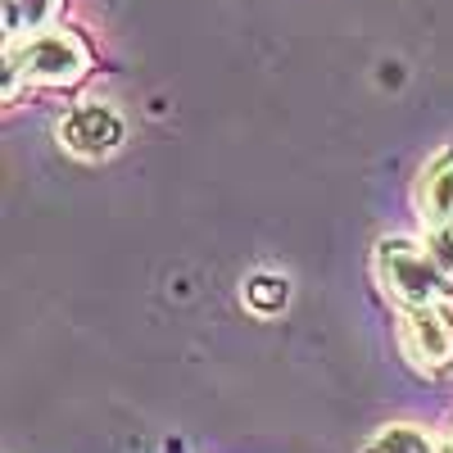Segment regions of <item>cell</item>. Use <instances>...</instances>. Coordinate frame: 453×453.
Listing matches in <instances>:
<instances>
[{
    "label": "cell",
    "instance_id": "cell-8",
    "mask_svg": "<svg viewBox=\"0 0 453 453\" xmlns=\"http://www.w3.org/2000/svg\"><path fill=\"white\" fill-rule=\"evenodd\" d=\"M363 453H435V449H431V440L418 426H386Z\"/></svg>",
    "mask_w": 453,
    "mask_h": 453
},
{
    "label": "cell",
    "instance_id": "cell-9",
    "mask_svg": "<svg viewBox=\"0 0 453 453\" xmlns=\"http://www.w3.org/2000/svg\"><path fill=\"white\" fill-rule=\"evenodd\" d=\"M422 245H426V254L440 263V273L453 281V222H444V226H431V236H426Z\"/></svg>",
    "mask_w": 453,
    "mask_h": 453
},
{
    "label": "cell",
    "instance_id": "cell-10",
    "mask_svg": "<svg viewBox=\"0 0 453 453\" xmlns=\"http://www.w3.org/2000/svg\"><path fill=\"white\" fill-rule=\"evenodd\" d=\"M435 453H453V435H449V444H444V449H435Z\"/></svg>",
    "mask_w": 453,
    "mask_h": 453
},
{
    "label": "cell",
    "instance_id": "cell-6",
    "mask_svg": "<svg viewBox=\"0 0 453 453\" xmlns=\"http://www.w3.org/2000/svg\"><path fill=\"white\" fill-rule=\"evenodd\" d=\"M59 14V0H5V32L19 42L23 32H42Z\"/></svg>",
    "mask_w": 453,
    "mask_h": 453
},
{
    "label": "cell",
    "instance_id": "cell-3",
    "mask_svg": "<svg viewBox=\"0 0 453 453\" xmlns=\"http://www.w3.org/2000/svg\"><path fill=\"white\" fill-rule=\"evenodd\" d=\"M399 340L408 363L422 376H444L453 372V318L440 304H418L403 309L399 318Z\"/></svg>",
    "mask_w": 453,
    "mask_h": 453
},
{
    "label": "cell",
    "instance_id": "cell-7",
    "mask_svg": "<svg viewBox=\"0 0 453 453\" xmlns=\"http://www.w3.org/2000/svg\"><path fill=\"white\" fill-rule=\"evenodd\" d=\"M286 299H290V281H286L281 273H254V277L245 281V304H250L254 313H263V318L281 313Z\"/></svg>",
    "mask_w": 453,
    "mask_h": 453
},
{
    "label": "cell",
    "instance_id": "cell-4",
    "mask_svg": "<svg viewBox=\"0 0 453 453\" xmlns=\"http://www.w3.org/2000/svg\"><path fill=\"white\" fill-rule=\"evenodd\" d=\"M123 119L109 104H78L59 119V145L73 159H104L109 150L123 145Z\"/></svg>",
    "mask_w": 453,
    "mask_h": 453
},
{
    "label": "cell",
    "instance_id": "cell-5",
    "mask_svg": "<svg viewBox=\"0 0 453 453\" xmlns=\"http://www.w3.org/2000/svg\"><path fill=\"white\" fill-rule=\"evenodd\" d=\"M412 196H418V213L426 226H444L453 222V150H444V155H435L418 186H412Z\"/></svg>",
    "mask_w": 453,
    "mask_h": 453
},
{
    "label": "cell",
    "instance_id": "cell-2",
    "mask_svg": "<svg viewBox=\"0 0 453 453\" xmlns=\"http://www.w3.org/2000/svg\"><path fill=\"white\" fill-rule=\"evenodd\" d=\"M376 277L395 295L399 309L418 304H440V295L449 290V277L440 273V263L426 254V245L412 241H381L376 245Z\"/></svg>",
    "mask_w": 453,
    "mask_h": 453
},
{
    "label": "cell",
    "instance_id": "cell-1",
    "mask_svg": "<svg viewBox=\"0 0 453 453\" xmlns=\"http://www.w3.org/2000/svg\"><path fill=\"white\" fill-rule=\"evenodd\" d=\"M87 68H91V55H87L82 36L59 32V27H42V32H32L27 42L10 46L5 91L14 96L19 82H32V87H73Z\"/></svg>",
    "mask_w": 453,
    "mask_h": 453
}]
</instances>
